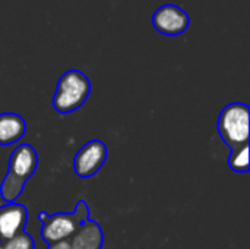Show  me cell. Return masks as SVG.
I'll return each instance as SVG.
<instances>
[{
    "label": "cell",
    "mask_w": 250,
    "mask_h": 249,
    "mask_svg": "<svg viewBox=\"0 0 250 249\" xmlns=\"http://www.w3.org/2000/svg\"><path fill=\"white\" fill-rule=\"evenodd\" d=\"M37 163V153L31 145L22 144L13 150L9 160L7 175L0 186V195L4 201L13 203L21 195L26 181L34 175Z\"/></svg>",
    "instance_id": "cell-1"
},
{
    "label": "cell",
    "mask_w": 250,
    "mask_h": 249,
    "mask_svg": "<svg viewBox=\"0 0 250 249\" xmlns=\"http://www.w3.org/2000/svg\"><path fill=\"white\" fill-rule=\"evenodd\" d=\"M91 82L88 76L76 69L64 72L56 87L53 106L59 113H72L78 110L89 97Z\"/></svg>",
    "instance_id": "cell-2"
},
{
    "label": "cell",
    "mask_w": 250,
    "mask_h": 249,
    "mask_svg": "<svg viewBox=\"0 0 250 249\" xmlns=\"http://www.w3.org/2000/svg\"><path fill=\"white\" fill-rule=\"evenodd\" d=\"M249 106L245 103H231L223 109L218 132L229 147L236 148L249 142Z\"/></svg>",
    "instance_id": "cell-3"
},
{
    "label": "cell",
    "mask_w": 250,
    "mask_h": 249,
    "mask_svg": "<svg viewBox=\"0 0 250 249\" xmlns=\"http://www.w3.org/2000/svg\"><path fill=\"white\" fill-rule=\"evenodd\" d=\"M88 207L83 201H81L75 210V213H69V214H54V216H48L44 220L42 229H41V236L42 239L51 245L56 242H62V241H67L70 236H73V233L78 230V227L81 226V223H83L85 220H88Z\"/></svg>",
    "instance_id": "cell-4"
},
{
    "label": "cell",
    "mask_w": 250,
    "mask_h": 249,
    "mask_svg": "<svg viewBox=\"0 0 250 249\" xmlns=\"http://www.w3.org/2000/svg\"><path fill=\"white\" fill-rule=\"evenodd\" d=\"M189 15L177 4L167 3L160 6L152 15V26L164 35H180L189 28Z\"/></svg>",
    "instance_id": "cell-5"
},
{
    "label": "cell",
    "mask_w": 250,
    "mask_h": 249,
    "mask_svg": "<svg viewBox=\"0 0 250 249\" xmlns=\"http://www.w3.org/2000/svg\"><path fill=\"white\" fill-rule=\"evenodd\" d=\"M107 158V147L100 139H92L86 142L73 158V169L79 178L94 176L104 164Z\"/></svg>",
    "instance_id": "cell-6"
},
{
    "label": "cell",
    "mask_w": 250,
    "mask_h": 249,
    "mask_svg": "<svg viewBox=\"0 0 250 249\" xmlns=\"http://www.w3.org/2000/svg\"><path fill=\"white\" fill-rule=\"evenodd\" d=\"M28 213L23 205L9 203L0 207V242L15 238L23 232Z\"/></svg>",
    "instance_id": "cell-7"
},
{
    "label": "cell",
    "mask_w": 250,
    "mask_h": 249,
    "mask_svg": "<svg viewBox=\"0 0 250 249\" xmlns=\"http://www.w3.org/2000/svg\"><path fill=\"white\" fill-rule=\"evenodd\" d=\"M103 244H104V235H103L101 227L92 220H85L83 223H81L78 230L73 233L70 248L101 249Z\"/></svg>",
    "instance_id": "cell-8"
},
{
    "label": "cell",
    "mask_w": 250,
    "mask_h": 249,
    "mask_svg": "<svg viewBox=\"0 0 250 249\" xmlns=\"http://www.w3.org/2000/svg\"><path fill=\"white\" fill-rule=\"evenodd\" d=\"M26 131L25 120L16 113L0 114V145L16 144Z\"/></svg>",
    "instance_id": "cell-9"
},
{
    "label": "cell",
    "mask_w": 250,
    "mask_h": 249,
    "mask_svg": "<svg viewBox=\"0 0 250 249\" xmlns=\"http://www.w3.org/2000/svg\"><path fill=\"white\" fill-rule=\"evenodd\" d=\"M229 164L234 172L245 173L249 170V144L231 148Z\"/></svg>",
    "instance_id": "cell-10"
},
{
    "label": "cell",
    "mask_w": 250,
    "mask_h": 249,
    "mask_svg": "<svg viewBox=\"0 0 250 249\" xmlns=\"http://www.w3.org/2000/svg\"><path fill=\"white\" fill-rule=\"evenodd\" d=\"M0 249H34V241L28 233H19L12 239L0 242Z\"/></svg>",
    "instance_id": "cell-11"
},
{
    "label": "cell",
    "mask_w": 250,
    "mask_h": 249,
    "mask_svg": "<svg viewBox=\"0 0 250 249\" xmlns=\"http://www.w3.org/2000/svg\"><path fill=\"white\" fill-rule=\"evenodd\" d=\"M47 249H72L70 248V242L67 241H62V242H56V244H51Z\"/></svg>",
    "instance_id": "cell-12"
},
{
    "label": "cell",
    "mask_w": 250,
    "mask_h": 249,
    "mask_svg": "<svg viewBox=\"0 0 250 249\" xmlns=\"http://www.w3.org/2000/svg\"><path fill=\"white\" fill-rule=\"evenodd\" d=\"M47 217H48V216H47V214H44V213H42V214H40V216H38V219H40V220H45V219H47Z\"/></svg>",
    "instance_id": "cell-13"
}]
</instances>
